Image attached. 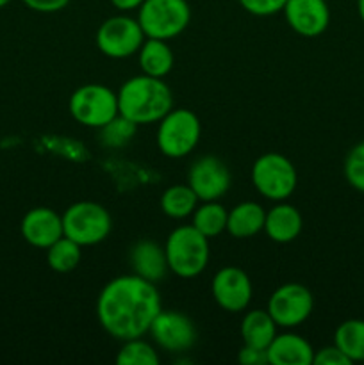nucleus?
<instances>
[{
	"instance_id": "nucleus-1",
	"label": "nucleus",
	"mask_w": 364,
	"mask_h": 365,
	"mask_svg": "<svg viewBox=\"0 0 364 365\" xmlns=\"http://www.w3.org/2000/svg\"><path fill=\"white\" fill-rule=\"evenodd\" d=\"M163 310L156 284L125 274L111 280L96 299V316L111 337L131 341L148 334L150 324Z\"/></svg>"
},
{
	"instance_id": "nucleus-4",
	"label": "nucleus",
	"mask_w": 364,
	"mask_h": 365,
	"mask_svg": "<svg viewBox=\"0 0 364 365\" xmlns=\"http://www.w3.org/2000/svg\"><path fill=\"white\" fill-rule=\"evenodd\" d=\"M138 21L146 38L170 41L186 31L191 9L186 0H145L138 9Z\"/></svg>"
},
{
	"instance_id": "nucleus-5",
	"label": "nucleus",
	"mask_w": 364,
	"mask_h": 365,
	"mask_svg": "<svg viewBox=\"0 0 364 365\" xmlns=\"http://www.w3.org/2000/svg\"><path fill=\"white\" fill-rule=\"evenodd\" d=\"M113 230V220L106 207L95 202H77L63 214L64 237L77 245L93 246L106 241Z\"/></svg>"
},
{
	"instance_id": "nucleus-10",
	"label": "nucleus",
	"mask_w": 364,
	"mask_h": 365,
	"mask_svg": "<svg viewBox=\"0 0 364 365\" xmlns=\"http://www.w3.org/2000/svg\"><path fill=\"white\" fill-rule=\"evenodd\" d=\"M314 307L313 294L302 284H284L268 299V312L277 327L295 328L305 323Z\"/></svg>"
},
{
	"instance_id": "nucleus-32",
	"label": "nucleus",
	"mask_w": 364,
	"mask_h": 365,
	"mask_svg": "<svg viewBox=\"0 0 364 365\" xmlns=\"http://www.w3.org/2000/svg\"><path fill=\"white\" fill-rule=\"evenodd\" d=\"M29 9L36 13H57L70 4V0H21Z\"/></svg>"
},
{
	"instance_id": "nucleus-16",
	"label": "nucleus",
	"mask_w": 364,
	"mask_h": 365,
	"mask_svg": "<svg viewBox=\"0 0 364 365\" xmlns=\"http://www.w3.org/2000/svg\"><path fill=\"white\" fill-rule=\"evenodd\" d=\"M266 351L271 365H310L314 360L313 346L296 334H277Z\"/></svg>"
},
{
	"instance_id": "nucleus-30",
	"label": "nucleus",
	"mask_w": 364,
	"mask_h": 365,
	"mask_svg": "<svg viewBox=\"0 0 364 365\" xmlns=\"http://www.w3.org/2000/svg\"><path fill=\"white\" fill-rule=\"evenodd\" d=\"M314 365H352V360L341 351L335 344L321 348L320 351H314Z\"/></svg>"
},
{
	"instance_id": "nucleus-15",
	"label": "nucleus",
	"mask_w": 364,
	"mask_h": 365,
	"mask_svg": "<svg viewBox=\"0 0 364 365\" xmlns=\"http://www.w3.org/2000/svg\"><path fill=\"white\" fill-rule=\"evenodd\" d=\"M20 230L29 245L46 250L64 235L63 216L49 207H34L24 216Z\"/></svg>"
},
{
	"instance_id": "nucleus-13",
	"label": "nucleus",
	"mask_w": 364,
	"mask_h": 365,
	"mask_svg": "<svg viewBox=\"0 0 364 365\" xmlns=\"http://www.w3.org/2000/svg\"><path fill=\"white\" fill-rule=\"evenodd\" d=\"M214 302L227 312H241L252 302V282L248 274L236 266L221 267L211 282Z\"/></svg>"
},
{
	"instance_id": "nucleus-31",
	"label": "nucleus",
	"mask_w": 364,
	"mask_h": 365,
	"mask_svg": "<svg viewBox=\"0 0 364 365\" xmlns=\"http://www.w3.org/2000/svg\"><path fill=\"white\" fill-rule=\"evenodd\" d=\"M238 360L245 365H268V351L253 346H243L238 353Z\"/></svg>"
},
{
	"instance_id": "nucleus-23",
	"label": "nucleus",
	"mask_w": 364,
	"mask_h": 365,
	"mask_svg": "<svg viewBox=\"0 0 364 365\" xmlns=\"http://www.w3.org/2000/svg\"><path fill=\"white\" fill-rule=\"evenodd\" d=\"M334 344L353 362H364V319H348L338 327Z\"/></svg>"
},
{
	"instance_id": "nucleus-14",
	"label": "nucleus",
	"mask_w": 364,
	"mask_h": 365,
	"mask_svg": "<svg viewBox=\"0 0 364 365\" xmlns=\"http://www.w3.org/2000/svg\"><path fill=\"white\" fill-rule=\"evenodd\" d=\"M282 11L289 27L303 38L323 34L330 24L327 0H288Z\"/></svg>"
},
{
	"instance_id": "nucleus-20",
	"label": "nucleus",
	"mask_w": 364,
	"mask_h": 365,
	"mask_svg": "<svg viewBox=\"0 0 364 365\" xmlns=\"http://www.w3.org/2000/svg\"><path fill=\"white\" fill-rule=\"evenodd\" d=\"M277 335V323L268 310L253 309L241 321V337L246 346L268 349Z\"/></svg>"
},
{
	"instance_id": "nucleus-18",
	"label": "nucleus",
	"mask_w": 364,
	"mask_h": 365,
	"mask_svg": "<svg viewBox=\"0 0 364 365\" xmlns=\"http://www.w3.org/2000/svg\"><path fill=\"white\" fill-rule=\"evenodd\" d=\"M131 264L134 274L152 282V284L163 280L166 277V271L170 269L164 248L152 241L136 242L134 248L131 250Z\"/></svg>"
},
{
	"instance_id": "nucleus-26",
	"label": "nucleus",
	"mask_w": 364,
	"mask_h": 365,
	"mask_svg": "<svg viewBox=\"0 0 364 365\" xmlns=\"http://www.w3.org/2000/svg\"><path fill=\"white\" fill-rule=\"evenodd\" d=\"M159 355L148 342L141 341V337L125 341L116 355L118 365H159Z\"/></svg>"
},
{
	"instance_id": "nucleus-29",
	"label": "nucleus",
	"mask_w": 364,
	"mask_h": 365,
	"mask_svg": "<svg viewBox=\"0 0 364 365\" xmlns=\"http://www.w3.org/2000/svg\"><path fill=\"white\" fill-rule=\"evenodd\" d=\"M239 6L253 16H273L284 9L288 0H238Z\"/></svg>"
},
{
	"instance_id": "nucleus-35",
	"label": "nucleus",
	"mask_w": 364,
	"mask_h": 365,
	"mask_svg": "<svg viewBox=\"0 0 364 365\" xmlns=\"http://www.w3.org/2000/svg\"><path fill=\"white\" fill-rule=\"evenodd\" d=\"M9 2L11 0H0V9H2V7H6Z\"/></svg>"
},
{
	"instance_id": "nucleus-34",
	"label": "nucleus",
	"mask_w": 364,
	"mask_h": 365,
	"mask_svg": "<svg viewBox=\"0 0 364 365\" xmlns=\"http://www.w3.org/2000/svg\"><path fill=\"white\" fill-rule=\"evenodd\" d=\"M357 11H359L360 20L364 21V0H357Z\"/></svg>"
},
{
	"instance_id": "nucleus-7",
	"label": "nucleus",
	"mask_w": 364,
	"mask_h": 365,
	"mask_svg": "<svg viewBox=\"0 0 364 365\" xmlns=\"http://www.w3.org/2000/svg\"><path fill=\"white\" fill-rule=\"evenodd\" d=\"M202 134L198 116L189 109H171L157 128V146L163 155L181 159L196 148Z\"/></svg>"
},
{
	"instance_id": "nucleus-25",
	"label": "nucleus",
	"mask_w": 364,
	"mask_h": 365,
	"mask_svg": "<svg viewBox=\"0 0 364 365\" xmlns=\"http://www.w3.org/2000/svg\"><path fill=\"white\" fill-rule=\"evenodd\" d=\"M82 246L68 237H61L46 248V262L56 273H70L81 264Z\"/></svg>"
},
{
	"instance_id": "nucleus-11",
	"label": "nucleus",
	"mask_w": 364,
	"mask_h": 365,
	"mask_svg": "<svg viewBox=\"0 0 364 365\" xmlns=\"http://www.w3.org/2000/svg\"><path fill=\"white\" fill-rule=\"evenodd\" d=\"M148 334L153 342L164 351L184 353L191 349L196 342V328L188 316L173 310H161L150 324Z\"/></svg>"
},
{
	"instance_id": "nucleus-2",
	"label": "nucleus",
	"mask_w": 364,
	"mask_h": 365,
	"mask_svg": "<svg viewBox=\"0 0 364 365\" xmlns=\"http://www.w3.org/2000/svg\"><path fill=\"white\" fill-rule=\"evenodd\" d=\"M173 109V96L159 77L138 75L125 82L118 91V110L132 123H159Z\"/></svg>"
},
{
	"instance_id": "nucleus-19",
	"label": "nucleus",
	"mask_w": 364,
	"mask_h": 365,
	"mask_svg": "<svg viewBox=\"0 0 364 365\" xmlns=\"http://www.w3.org/2000/svg\"><path fill=\"white\" fill-rule=\"evenodd\" d=\"M266 210L256 202L238 203L232 210H228L227 232L236 239H248L264 230Z\"/></svg>"
},
{
	"instance_id": "nucleus-9",
	"label": "nucleus",
	"mask_w": 364,
	"mask_h": 365,
	"mask_svg": "<svg viewBox=\"0 0 364 365\" xmlns=\"http://www.w3.org/2000/svg\"><path fill=\"white\" fill-rule=\"evenodd\" d=\"M146 39L138 18L111 16L96 31V46L111 59H125L139 52Z\"/></svg>"
},
{
	"instance_id": "nucleus-17",
	"label": "nucleus",
	"mask_w": 364,
	"mask_h": 365,
	"mask_svg": "<svg viewBox=\"0 0 364 365\" xmlns=\"http://www.w3.org/2000/svg\"><path fill=\"white\" fill-rule=\"evenodd\" d=\"M302 214L298 212L296 207L284 202L271 207L264 220V232L271 241L278 242V245H288V242L295 241L302 232Z\"/></svg>"
},
{
	"instance_id": "nucleus-8",
	"label": "nucleus",
	"mask_w": 364,
	"mask_h": 365,
	"mask_svg": "<svg viewBox=\"0 0 364 365\" xmlns=\"http://www.w3.org/2000/svg\"><path fill=\"white\" fill-rule=\"evenodd\" d=\"M68 109L77 123L100 128L120 114L118 93L103 84H84L71 93Z\"/></svg>"
},
{
	"instance_id": "nucleus-12",
	"label": "nucleus",
	"mask_w": 364,
	"mask_h": 365,
	"mask_svg": "<svg viewBox=\"0 0 364 365\" xmlns=\"http://www.w3.org/2000/svg\"><path fill=\"white\" fill-rule=\"evenodd\" d=\"M188 185L200 202H218L231 187V171L218 157L203 155L189 168Z\"/></svg>"
},
{
	"instance_id": "nucleus-28",
	"label": "nucleus",
	"mask_w": 364,
	"mask_h": 365,
	"mask_svg": "<svg viewBox=\"0 0 364 365\" xmlns=\"http://www.w3.org/2000/svg\"><path fill=\"white\" fill-rule=\"evenodd\" d=\"M345 177L353 189L364 192V141L353 146L346 155Z\"/></svg>"
},
{
	"instance_id": "nucleus-22",
	"label": "nucleus",
	"mask_w": 364,
	"mask_h": 365,
	"mask_svg": "<svg viewBox=\"0 0 364 365\" xmlns=\"http://www.w3.org/2000/svg\"><path fill=\"white\" fill-rule=\"evenodd\" d=\"M198 203V196L195 195L189 185H171L161 196V210L166 214L168 217L173 220H184V217L191 216Z\"/></svg>"
},
{
	"instance_id": "nucleus-33",
	"label": "nucleus",
	"mask_w": 364,
	"mask_h": 365,
	"mask_svg": "<svg viewBox=\"0 0 364 365\" xmlns=\"http://www.w3.org/2000/svg\"><path fill=\"white\" fill-rule=\"evenodd\" d=\"M145 2V0H111L114 7L118 11H132V9H139V6Z\"/></svg>"
},
{
	"instance_id": "nucleus-3",
	"label": "nucleus",
	"mask_w": 364,
	"mask_h": 365,
	"mask_svg": "<svg viewBox=\"0 0 364 365\" xmlns=\"http://www.w3.org/2000/svg\"><path fill=\"white\" fill-rule=\"evenodd\" d=\"M168 267L181 278H195L209 264V239L193 225L177 227L164 245Z\"/></svg>"
},
{
	"instance_id": "nucleus-21",
	"label": "nucleus",
	"mask_w": 364,
	"mask_h": 365,
	"mask_svg": "<svg viewBox=\"0 0 364 365\" xmlns=\"http://www.w3.org/2000/svg\"><path fill=\"white\" fill-rule=\"evenodd\" d=\"M138 56L143 73L150 75V77H166L175 63L173 52L164 39L146 38L139 48Z\"/></svg>"
},
{
	"instance_id": "nucleus-27",
	"label": "nucleus",
	"mask_w": 364,
	"mask_h": 365,
	"mask_svg": "<svg viewBox=\"0 0 364 365\" xmlns=\"http://www.w3.org/2000/svg\"><path fill=\"white\" fill-rule=\"evenodd\" d=\"M136 128H138V125L132 123L131 120L123 118L121 114H118L114 120H111L109 123L98 128L100 143L106 148H121V146H125L134 138Z\"/></svg>"
},
{
	"instance_id": "nucleus-24",
	"label": "nucleus",
	"mask_w": 364,
	"mask_h": 365,
	"mask_svg": "<svg viewBox=\"0 0 364 365\" xmlns=\"http://www.w3.org/2000/svg\"><path fill=\"white\" fill-rule=\"evenodd\" d=\"M228 212L218 202H203L193 212V227L206 235L207 239L218 237L221 232L227 230Z\"/></svg>"
},
{
	"instance_id": "nucleus-6",
	"label": "nucleus",
	"mask_w": 364,
	"mask_h": 365,
	"mask_svg": "<svg viewBox=\"0 0 364 365\" xmlns=\"http://www.w3.org/2000/svg\"><path fill=\"white\" fill-rule=\"evenodd\" d=\"M252 184L266 200L284 202L295 192L298 175L288 157L277 152H268L253 163Z\"/></svg>"
}]
</instances>
